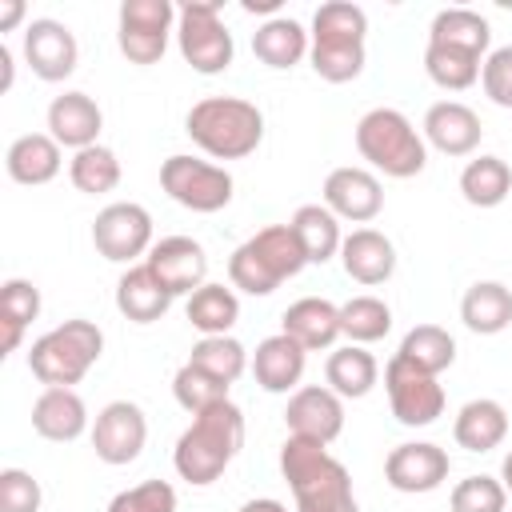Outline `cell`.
<instances>
[{"instance_id": "ac0fdd59", "label": "cell", "mask_w": 512, "mask_h": 512, "mask_svg": "<svg viewBox=\"0 0 512 512\" xmlns=\"http://www.w3.org/2000/svg\"><path fill=\"white\" fill-rule=\"evenodd\" d=\"M284 424H288V436L332 444L344 432V400L328 384H304L288 396Z\"/></svg>"}, {"instance_id": "cb8c5ba5", "label": "cell", "mask_w": 512, "mask_h": 512, "mask_svg": "<svg viewBox=\"0 0 512 512\" xmlns=\"http://www.w3.org/2000/svg\"><path fill=\"white\" fill-rule=\"evenodd\" d=\"M64 168V148L48 136V132H24L8 144L4 152V172L8 180L24 184V188H36V184H48L56 180Z\"/></svg>"}, {"instance_id": "9a60e30c", "label": "cell", "mask_w": 512, "mask_h": 512, "mask_svg": "<svg viewBox=\"0 0 512 512\" xmlns=\"http://www.w3.org/2000/svg\"><path fill=\"white\" fill-rule=\"evenodd\" d=\"M448 472H452V460L432 440H408V444H396L384 456V480L396 492H408V496L436 492L448 480Z\"/></svg>"}, {"instance_id": "83f0119b", "label": "cell", "mask_w": 512, "mask_h": 512, "mask_svg": "<svg viewBox=\"0 0 512 512\" xmlns=\"http://www.w3.org/2000/svg\"><path fill=\"white\" fill-rule=\"evenodd\" d=\"M308 48H312V36L304 32V24L300 20H292V16H268L256 32H252V52H256V60L260 64H268V68H296L304 56H308Z\"/></svg>"}, {"instance_id": "4dcf8cb0", "label": "cell", "mask_w": 512, "mask_h": 512, "mask_svg": "<svg viewBox=\"0 0 512 512\" xmlns=\"http://www.w3.org/2000/svg\"><path fill=\"white\" fill-rule=\"evenodd\" d=\"M428 44L460 48V52H472L484 60L492 48V24L472 8H440L428 24Z\"/></svg>"}, {"instance_id": "b9f144b4", "label": "cell", "mask_w": 512, "mask_h": 512, "mask_svg": "<svg viewBox=\"0 0 512 512\" xmlns=\"http://www.w3.org/2000/svg\"><path fill=\"white\" fill-rule=\"evenodd\" d=\"M448 508L452 512H504L508 508V488L500 484V476H464L452 496H448Z\"/></svg>"}, {"instance_id": "ba28073f", "label": "cell", "mask_w": 512, "mask_h": 512, "mask_svg": "<svg viewBox=\"0 0 512 512\" xmlns=\"http://www.w3.org/2000/svg\"><path fill=\"white\" fill-rule=\"evenodd\" d=\"M176 48L200 76H216L232 64L236 44L228 24L220 20V0H188L176 8Z\"/></svg>"}, {"instance_id": "7402d4cb", "label": "cell", "mask_w": 512, "mask_h": 512, "mask_svg": "<svg viewBox=\"0 0 512 512\" xmlns=\"http://www.w3.org/2000/svg\"><path fill=\"white\" fill-rule=\"evenodd\" d=\"M304 364H308V352L292 340V336H284V332H276V336H264L260 344H256V352H252V376H256V384L264 388V392H296L300 388V376H304Z\"/></svg>"}, {"instance_id": "52a82bcc", "label": "cell", "mask_w": 512, "mask_h": 512, "mask_svg": "<svg viewBox=\"0 0 512 512\" xmlns=\"http://www.w3.org/2000/svg\"><path fill=\"white\" fill-rule=\"evenodd\" d=\"M356 152L392 180L420 176L428 164V144L400 108H368L356 120Z\"/></svg>"}, {"instance_id": "603a6c76", "label": "cell", "mask_w": 512, "mask_h": 512, "mask_svg": "<svg viewBox=\"0 0 512 512\" xmlns=\"http://www.w3.org/2000/svg\"><path fill=\"white\" fill-rule=\"evenodd\" d=\"M32 428L52 444H72L88 432V404L76 388H44L32 404Z\"/></svg>"}, {"instance_id": "2e32d148", "label": "cell", "mask_w": 512, "mask_h": 512, "mask_svg": "<svg viewBox=\"0 0 512 512\" xmlns=\"http://www.w3.org/2000/svg\"><path fill=\"white\" fill-rule=\"evenodd\" d=\"M324 208L336 220H352V224H368L380 216L384 208V188L376 180V172L356 168V164H340L324 176Z\"/></svg>"}, {"instance_id": "ee69618b", "label": "cell", "mask_w": 512, "mask_h": 512, "mask_svg": "<svg viewBox=\"0 0 512 512\" xmlns=\"http://www.w3.org/2000/svg\"><path fill=\"white\" fill-rule=\"evenodd\" d=\"M44 492L40 480L24 468H4L0 472V512H40Z\"/></svg>"}, {"instance_id": "7c38bea8", "label": "cell", "mask_w": 512, "mask_h": 512, "mask_svg": "<svg viewBox=\"0 0 512 512\" xmlns=\"http://www.w3.org/2000/svg\"><path fill=\"white\" fill-rule=\"evenodd\" d=\"M176 36V8L168 0H124L116 16V44L132 64H156Z\"/></svg>"}, {"instance_id": "d6986e66", "label": "cell", "mask_w": 512, "mask_h": 512, "mask_svg": "<svg viewBox=\"0 0 512 512\" xmlns=\"http://www.w3.org/2000/svg\"><path fill=\"white\" fill-rule=\"evenodd\" d=\"M420 136H424V144H432L444 156H472L480 148L484 124H480V116L468 104H460V100H436L424 112Z\"/></svg>"}, {"instance_id": "6da1fadb", "label": "cell", "mask_w": 512, "mask_h": 512, "mask_svg": "<svg viewBox=\"0 0 512 512\" xmlns=\"http://www.w3.org/2000/svg\"><path fill=\"white\" fill-rule=\"evenodd\" d=\"M244 448V412L232 400H220L192 416L172 448V468L192 488H208L224 476V468Z\"/></svg>"}, {"instance_id": "f6af8a7d", "label": "cell", "mask_w": 512, "mask_h": 512, "mask_svg": "<svg viewBox=\"0 0 512 512\" xmlns=\"http://www.w3.org/2000/svg\"><path fill=\"white\" fill-rule=\"evenodd\" d=\"M480 88L496 108H512V44L492 48L480 64Z\"/></svg>"}, {"instance_id": "e0dca14e", "label": "cell", "mask_w": 512, "mask_h": 512, "mask_svg": "<svg viewBox=\"0 0 512 512\" xmlns=\"http://www.w3.org/2000/svg\"><path fill=\"white\" fill-rule=\"evenodd\" d=\"M144 264L156 272V280L172 296H192L196 288L208 284V252L192 236H164V240H156L152 252L144 256Z\"/></svg>"}, {"instance_id": "e575fe53", "label": "cell", "mask_w": 512, "mask_h": 512, "mask_svg": "<svg viewBox=\"0 0 512 512\" xmlns=\"http://www.w3.org/2000/svg\"><path fill=\"white\" fill-rule=\"evenodd\" d=\"M512 192V168L500 156H476L460 172V196L472 208H496Z\"/></svg>"}, {"instance_id": "ffe728a7", "label": "cell", "mask_w": 512, "mask_h": 512, "mask_svg": "<svg viewBox=\"0 0 512 512\" xmlns=\"http://www.w3.org/2000/svg\"><path fill=\"white\" fill-rule=\"evenodd\" d=\"M100 128H104V112L88 92L72 88V92L52 96V104H48V136L60 148H72V152L92 148V144H100L96 140Z\"/></svg>"}, {"instance_id": "74e56055", "label": "cell", "mask_w": 512, "mask_h": 512, "mask_svg": "<svg viewBox=\"0 0 512 512\" xmlns=\"http://www.w3.org/2000/svg\"><path fill=\"white\" fill-rule=\"evenodd\" d=\"M188 360H192L196 368H204L208 376H216L220 384H228V388H232V384L248 372V364H252L248 348H244L236 336H200V340L192 344Z\"/></svg>"}, {"instance_id": "277c9868", "label": "cell", "mask_w": 512, "mask_h": 512, "mask_svg": "<svg viewBox=\"0 0 512 512\" xmlns=\"http://www.w3.org/2000/svg\"><path fill=\"white\" fill-rule=\"evenodd\" d=\"M312 72L328 84H348L364 72V36H368V12L352 0H328L312 16Z\"/></svg>"}, {"instance_id": "1f68e13d", "label": "cell", "mask_w": 512, "mask_h": 512, "mask_svg": "<svg viewBox=\"0 0 512 512\" xmlns=\"http://www.w3.org/2000/svg\"><path fill=\"white\" fill-rule=\"evenodd\" d=\"M40 316V288L24 276L0 284V356L16 352L28 324Z\"/></svg>"}, {"instance_id": "60d3db41", "label": "cell", "mask_w": 512, "mask_h": 512, "mask_svg": "<svg viewBox=\"0 0 512 512\" xmlns=\"http://www.w3.org/2000/svg\"><path fill=\"white\" fill-rule=\"evenodd\" d=\"M172 396H176V404H180L184 412L196 416V412H204V408L228 400V384H220L216 376H208L204 368H196L192 360H184V364L176 368V376H172Z\"/></svg>"}, {"instance_id": "5bb4252c", "label": "cell", "mask_w": 512, "mask_h": 512, "mask_svg": "<svg viewBox=\"0 0 512 512\" xmlns=\"http://www.w3.org/2000/svg\"><path fill=\"white\" fill-rule=\"evenodd\" d=\"M20 52H24V64L32 68V76H40L48 84L68 80L76 72V64H80V44H76L72 28L52 20V16L28 20Z\"/></svg>"}, {"instance_id": "ab89813d", "label": "cell", "mask_w": 512, "mask_h": 512, "mask_svg": "<svg viewBox=\"0 0 512 512\" xmlns=\"http://www.w3.org/2000/svg\"><path fill=\"white\" fill-rule=\"evenodd\" d=\"M480 56L472 52H460V48H444V44H428L424 48V72L436 88L444 92H464L480 80Z\"/></svg>"}, {"instance_id": "f546056e", "label": "cell", "mask_w": 512, "mask_h": 512, "mask_svg": "<svg viewBox=\"0 0 512 512\" xmlns=\"http://www.w3.org/2000/svg\"><path fill=\"white\" fill-rule=\"evenodd\" d=\"M460 320L476 336H496L512 324V288L500 280H476L460 296Z\"/></svg>"}, {"instance_id": "d6a6232c", "label": "cell", "mask_w": 512, "mask_h": 512, "mask_svg": "<svg viewBox=\"0 0 512 512\" xmlns=\"http://www.w3.org/2000/svg\"><path fill=\"white\" fill-rule=\"evenodd\" d=\"M184 316L200 336H232V324L240 320V300H236L232 284H212L208 280L204 288H196L188 296Z\"/></svg>"}, {"instance_id": "d4e9b609", "label": "cell", "mask_w": 512, "mask_h": 512, "mask_svg": "<svg viewBox=\"0 0 512 512\" xmlns=\"http://www.w3.org/2000/svg\"><path fill=\"white\" fill-rule=\"evenodd\" d=\"M340 264L356 284H384L396 272V248L376 228H352L340 244Z\"/></svg>"}, {"instance_id": "7bdbcfd3", "label": "cell", "mask_w": 512, "mask_h": 512, "mask_svg": "<svg viewBox=\"0 0 512 512\" xmlns=\"http://www.w3.org/2000/svg\"><path fill=\"white\" fill-rule=\"evenodd\" d=\"M108 512H176V488L168 480H140L108 500Z\"/></svg>"}, {"instance_id": "8fae6325", "label": "cell", "mask_w": 512, "mask_h": 512, "mask_svg": "<svg viewBox=\"0 0 512 512\" xmlns=\"http://www.w3.org/2000/svg\"><path fill=\"white\" fill-rule=\"evenodd\" d=\"M384 392H388V408L404 428H428L444 416V384L420 368H412L408 360H400L392 352V360L384 364Z\"/></svg>"}, {"instance_id": "44dd1931", "label": "cell", "mask_w": 512, "mask_h": 512, "mask_svg": "<svg viewBox=\"0 0 512 512\" xmlns=\"http://www.w3.org/2000/svg\"><path fill=\"white\" fill-rule=\"evenodd\" d=\"M280 332L292 336L304 352L332 348L340 340V304H332L324 296H300V300H292L284 308Z\"/></svg>"}, {"instance_id": "7a4b0ae2", "label": "cell", "mask_w": 512, "mask_h": 512, "mask_svg": "<svg viewBox=\"0 0 512 512\" xmlns=\"http://www.w3.org/2000/svg\"><path fill=\"white\" fill-rule=\"evenodd\" d=\"M280 476L292 488L296 512H360L348 468L320 440L288 436L280 444Z\"/></svg>"}, {"instance_id": "f35d334b", "label": "cell", "mask_w": 512, "mask_h": 512, "mask_svg": "<svg viewBox=\"0 0 512 512\" xmlns=\"http://www.w3.org/2000/svg\"><path fill=\"white\" fill-rule=\"evenodd\" d=\"M392 332V308L380 296H352L340 304V336L348 344H376Z\"/></svg>"}, {"instance_id": "bcb514c9", "label": "cell", "mask_w": 512, "mask_h": 512, "mask_svg": "<svg viewBox=\"0 0 512 512\" xmlns=\"http://www.w3.org/2000/svg\"><path fill=\"white\" fill-rule=\"evenodd\" d=\"M24 20V0H0V32H12Z\"/></svg>"}, {"instance_id": "836d02e7", "label": "cell", "mask_w": 512, "mask_h": 512, "mask_svg": "<svg viewBox=\"0 0 512 512\" xmlns=\"http://www.w3.org/2000/svg\"><path fill=\"white\" fill-rule=\"evenodd\" d=\"M288 228L296 232V240H300V248H304V256H308V264H328L332 256H340V244H344L340 220H336L324 204H300V208L292 212Z\"/></svg>"}, {"instance_id": "5b68a950", "label": "cell", "mask_w": 512, "mask_h": 512, "mask_svg": "<svg viewBox=\"0 0 512 512\" xmlns=\"http://www.w3.org/2000/svg\"><path fill=\"white\" fill-rule=\"evenodd\" d=\"M308 256L288 224H268L228 256V284L248 296H272L284 280L304 272Z\"/></svg>"}, {"instance_id": "c3c4849f", "label": "cell", "mask_w": 512, "mask_h": 512, "mask_svg": "<svg viewBox=\"0 0 512 512\" xmlns=\"http://www.w3.org/2000/svg\"><path fill=\"white\" fill-rule=\"evenodd\" d=\"M12 48L8 44H0V92H8L12 88Z\"/></svg>"}, {"instance_id": "9c48e42d", "label": "cell", "mask_w": 512, "mask_h": 512, "mask_svg": "<svg viewBox=\"0 0 512 512\" xmlns=\"http://www.w3.org/2000/svg\"><path fill=\"white\" fill-rule=\"evenodd\" d=\"M160 188L188 212H220L232 204V172L224 164H212V160H200V156H168L160 164Z\"/></svg>"}, {"instance_id": "30bf717a", "label": "cell", "mask_w": 512, "mask_h": 512, "mask_svg": "<svg viewBox=\"0 0 512 512\" xmlns=\"http://www.w3.org/2000/svg\"><path fill=\"white\" fill-rule=\"evenodd\" d=\"M92 244L112 264H140V256L152 252V212L136 200H116L96 212L92 220Z\"/></svg>"}, {"instance_id": "4fadbf2b", "label": "cell", "mask_w": 512, "mask_h": 512, "mask_svg": "<svg viewBox=\"0 0 512 512\" xmlns=\"http://www.w3.org/2000/svg\"><path fill=\"white\" fill-rule=\"evenodd\" d=\"M148 444V416L140 404L132 400H112L96 412L92 420V452L120 468V464H132Z\"/></svg>"}, {"instance_id": "8d00e7d4", "label": "cell", "mask_w": 512, "mask_h": 512, "mask_svg": "<svg viewBox=\"0 0 512 512\" xmlns=\"http://www.w3.org/2000/svg\"><path fill=\"white\" fill-rule=\"evenodd\" d=\"M68 180L76 192L84 196H104L120 184V156L108 148V144H92V148H80L72 152L68 160Z\"/></svg>"}, {"instance_id": "7dc6e473", "label": "cell", "mask_w": 512, "mask_h": 512, "mask_svg": "<svg viewBox=\"0 0 512 512\" xmlns=\"http://www.w3.org/2000/svg\"><path fill=\"white\" fill-rule=\"evenodd\" d=\"M236 512H288V504H280L272 496H256V500H244Z\"/></svg>"}, {"instance_id": "681fc988", "label": "cell", "mask_w": 512, "mask_h": 512, "mask_svg": "<svg viewBox=\"0 0 512 512\" xmlns=\"http://www.w3.org/2000/svg\"><path fill=\"white\" fill-rule=\"evenodd\" d=\"M280 0H244V12H276Z\"/></svg>"}, {"instance_id": "8992f818", "label": "cell", "mask_w": 512, "mask_h": 512, "mask_svg": "<svg viewBox=\"0 0 512 512\" xmlns=\"http://www.w3.org/2000/svg\"><path fill=\"white\" fill-rule=\"evenodd\" d=\"M104 352V332L100 324L76 316V320H64L56 328H48L44 336L32 340L28 348V372L44 384V388H72L80 384L92 364L100 360Z\"/></svg>"}, {"instance_id": "f907efd6", "label": "cell", "mask_w": 512, "mask_h": 512, "mask_svg": "<svg viewBox=\"0 0 512 512\" xmlns=\"http://www.w3.org/2000/svg\"><path fill=\"white\" fill-rule=\"evenodd\" d=\"M500 484H504V488L512 492V452H508V456L500 460Z\"/></svg>"}, {"instance_id": "d590c367", "label": "cell", "mask_w": 512, "mask_h": 512, "mask_svg": "<svg viewBox=\"0 0 512 512\" xmlns=\"http://www.w3.org/2000/svg\"><path fill=\"white\" fill-rule=\"evenodd\" d=\"M396 356L408 360L412 368L428 372V376H440V372L452 368V360H456V340H452V332L440 328V324H416L412 332H404Z\"/></svg>"}, {"instance_id": "484cf974", "label": "cell", "mask_w": 512, "mask_h": 512, "mask_svg": "<svg viewBox=\"0 0 512 512\" xmlns=\"http://www.w3.org/2000/svg\"><path fill=\"white\" fill-rule=\"evenodd\" d=\"M172 300L176 296L156 280V272L144 260L132 264V268H124V276L116 280V308L132 324H156L172 308Z\"/></svg>"}, {"instance_id": "3957f363", "label": "cell", "mask_w": 512, "mask_h": 512, "mask_svg": "<svg viewBox=\"0 0 512 512\" xmlns=\"http://www.w3.org/2000/svg\"><path fill=\"white\" fill-rule=\"evenodd\" d=\"M184 132L212 160H244L264 140V112L244 96H204L188 108Z\"/></svg>"}, {"instance_id": "4316f807", "label": "cell", "mask_w": 512, "mask_h": 512, "mask_svg": "<svg viewBox=\"0 0 512 512\" xmlns=\"http://www.w3.org/2000/svg\"><path fill=\"white\" fill-rule=\"evenodd\" d=\"M508 436V412L500 400L492 396H476L468 400L456 420H452V440L464 448V452H492L500 448Z\"/></svg>"}, {"instance_id": "f1b7e54d", "label": "cell", "mask_w": 512, "mask_h": 512, "mask_svg": "<svg viewBox=\"0 0 512 512\" xmlns=\"http://www.w3.org/2000/svg\"><path fill=\"white\" fill-rule=\"evenodd\" d=\"M324 380H328V388L340 400H360V396H368L376 388L380 364H376V356L364 344H340V348L328 352Z\"/></svg>"}]
</instances>
